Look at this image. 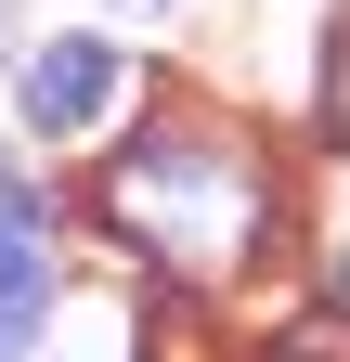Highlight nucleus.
<instances>
[{
	"label": "nucleus",
	"mask_w": 350,
	"mask_h": 362,
	"mask_svg": "<svg viewBox=\"0 0 350 362\" xmlns=\"http://www.w3.org/2000/svg\"><path fill=\"white\" fill-rule=\"evenodd\" d=\"M117 233L143 246V259H169V272H234L247 259V233H259V168L221 143V129H156L143 156L117 168Z\"/></svg>",
	"instance_id": "obj_1"
},
{
	"label": "nucleus",
	"mask_w": 350,
	"mask_h": 362,
	"mask_svg": "<svg viewBox=\"0 0 350 362\" xmlns=\"http://www.w3.org/2000/svg\"><path fill=\"white\" fill-rule=\"evenodd\" d=\"M130 104V52H104V39H39L26 52V129L39 143H91V129H117Z\"/></svg>",
	"instance_id": "obj_2"
},
{
	"label": "nucleus",
	"mask_w": 350,
	"mask_h": 362,
	"mask_svg": "<svg viewBox=\"0 0 350 362\" xmlns=\"http://www.w3.org/2000/svg\"><path fill=\"white\" fill-rule=\"evenodd\" d=\"M259 362H350V310H298V324H273Z\"/></svg>",
	"instance_id": "obj_3"
},
{
	"label": "nucleus",
	"mask_w": 350,
	"mask_h": 362,
	"mask_svg": "<svg viewBox=\"0 0 350 362\" xmlns=\"http://www.w3.org/2000/svg\"><path fill=\"white\" fill-rule=\"evenodd\" d=\"M324 143H350V13H337V65H324Z\"/></svg>",
	"instance_id": "obj_4"
}]
</instances>
